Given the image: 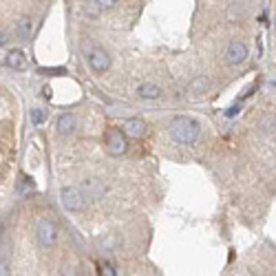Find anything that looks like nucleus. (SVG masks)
<instances>
[{
    "label": "nucleus",
    "instance_id": "1",
    "mask_svg": "<svg viewBox=\"0 0 276 276\" xmlns=\"http://www.w3.org/2000/svg\"><path fill=\"white\" fill-rule=\"evenodd\" d=\"M199 131H201L199 122L192 117H183L181 115V117H175L170 122V137L179 144H186V146L194 144L199 137Z\"/></svg>",
    "mask_w": 276,
    "mask_h": 276
},
{
    "label": "nucleus",
    "instance_id": "2",
    "mask_svg": "<svg viewBox=\"0 0 276 276\" xmlns=\"http://www.w3.org/2000/svg\"><path fill=\"white\" fill-rule=\"evenodd\" d=\"M35 236H38V243L42 250L53 248L55 241H58V225L51 217H42L35 225Z\"/></svg>",
    "mask_w": 276,
    "mask_h": 276
},
{
    "label": "nucleus",
    "instance_id": "3",
    "mask_svg": "<svg viewBox=\"0 0 276 276\" xmlns=\"http://www.w3.org/2000/svg\"><path fill=\"white\" fill-rule=\"evenodd\" d=\"M60 199H62V206L66 208L69 212H80L84 208V194L82 190L75 188V186H66L60 190Z\"/></svg>",
    "mask_w": 276,
    "mask_h": 276
},
{
    "label": "nucleus",
    "instance_id": "4",
    "mask_svg": "<svg viewBox=\"0 0 276 276\" xmlns=\"http://www.w3.org/2000/svg\"><path fill=\"white\" fill-rule=\"evenodd\" d=\"M104 146L110 155H124L128 144H126V135L120 131V128H108L106 135H104Z\"/></svg>",
    "mask_w": 276,
    "mask_h": 276
},
{
    "label": "nucleus",
    "instance_id": "5",
    "mask_svg": "<svg viewBox=\"0 0 276 276\" xmlns=\"http://www.w3.org/2000/svg\"><path fill=\"white\" fill-rule=\"evenodd\" d=\"M80 190H82V194H84V199L87 201H100V199H104V194H106V183H104L102 179L91 177V179L82 181Z\"/></svg>",
    "mask_w": 276,
    "mask_h": 276
},
{
    "label": "nucleus",
    "instance_id": "6",
    "mask_svg": "<svg viewBox=\"0 0 276 276\" xmlns=\"http://www.w3.org/2000/svg\"><path fill=\"white\" fill-rule=\"evenodd\" d=\"M245 58H248V45H245L243 40H232L228 45V49H225V53H223L225 64H230V66L241 64Z\"/></svg>",
    "mask_w": 276,
    "mask_h": 276
},
{
    "label": "nucleus",
    "instance_id": "7",
    "mask_svg": "<svg viewBox=\"0 0 276 276\" xmlns=\"http://www.w3.org/2000/svg\"><path fill=\"white\" fill-rule=\"evenodd\" d=\"M89 64L93 66L97 73H104V71L110 69V58H108V53L104 51V49L95 47V49H91L89 51Z\"/></svg>",
    "mask_w": 276,
    "mask_h": 276
},
{
    "label": "nucleus",
    "instance_id": "8",
    "mask_svg": "<svg viewBox=\"0 0 276 276\" xmlns=\"http://www.w3.org/2000/svg\"><path fill=\"white\" fill-rule=\"evenodd\" d=\"M124 131L128 137H133V139H139V137H144L146 131H148V126H146V122L144 120H139V117H135V120H128L126 124H124Z\"/></svg>",
    "mask_w": 276,
    "mask_h": 276
},
{
    "label": "nucleus",
    "instance_id": "9",
    "mask_svg": "<svg viewBox=\"0 0 276 276\" xmlns=\"http://www.w3.org/2000/svg\"><path fill=\"white\" fill-rule=\"evenodd\" d=\"M7 64L16 71H24L27 69V55H24V51H20V49H11L7 55Z\"/></svg>",
    "mask_w": 276,
    "mask_h": 276
},
{
    "label": "nucleus",
    "instance_id": "10",
    "mask_svg": "<svg viewBox=\"0 0 276 276\" xmlns=\"http://www.w3.org/2000/svg\"><path fill=\"white\" fill-rule=\"evenodd\" d=\"M75 126H77V117L73 113H64V115H60L58 117V133L60 135H69L75 131Z\"/></svg>",
    "mask_w": 276,
    "mask_h": 276
},
{
    "label": "nucleus",
    "instance_id": "11",
    "mask_svg": "<svg viewBox=\"0 0 276 276\" xmlns=\"http://www.w3.org/2000/svg\"><path fill=\"white\" fill-rule=\"evenodd\" d=\"M137 95L142 97V100H157V97L162 95V89L152 82H142L137 87Z\"/></svg>",
    "mask_w": 276,
    "mask_h": 276
},
{
    "label": "nucleus",
    "instance_id": "12",
    "mask_svg": "<svg viewBox=\"0 0 276 276\" xmlns=\"http://www.w3.org/2000/svg\"><path fill=\"white\" fill-rule=\"evenodd\" d=\"M102 5H100V0H84V7H82V11L87 14L89 18H100V14H102Z\"/></svg>",
    "mask_w": 276,
    "mask_h": 276
},
{
    "label": "nucleus",
    "instance_id": "13",
    "mask_svg": "<svg viewBox=\"0 0 276 276\" xmlns=\"http://www.w3.org/2000/svg\"><path fill=\"white\" fill-rule=\"evenodd\" d=\"M31 29H33V22L29 20V18H22V20L16 24V33H18V38H20V40H27L29 35H31Z\"/></svg>",
    "mask_w": 276,
    "mask_h": 276
},
{
    "label": "nucleus",
    "instance_id": "14",
    "mask_svg": "<svg viewBox=\"0 0 276 276\" xmlns=\"http://www.w3.org/2000/svg\"><path fill=\"white\" fill-rule=\"evenodd\" d=\"M245 16V7L243 3H232L230 9H228V18H232V20H239V18Z\"/></svg>",
    "mask_w": 276,
    "mask_h": 276
},
{
    "label": "nucleus",
    "instance_id": "15",
    "mask_svg": "<svg viewBox=\"0 0 276 276\" xmlns=\"http://www.w3.org/2000/svg\"><path fill=\"white\" fill-rule=\"evenodd\" d=\"M206 89H208V84H206V77H197V80H194V82H192V84H190V87H188V91H190V93H194V95H201V93H204Z\"/></svg>",
    "mask_w": 276,
    "mask_h": 276
},
{
    "label": "nucleus",
    "instance_id": "16",
    "mask_svg": "<svg viewBox=\"0 0 276 276\" xmlns=\"http://www.w3.org/2000/svg\"><path fill=\"white\" fill-rule=\"evenodd\" d=\"M97 269H100V274H104V276L117 274V272H115V267L110 265V263H106V261H100V263H97Z\"/></svg>",
    "mask_w": 276,
    "mask_h": 276
},
{
    "label": "nucleus",
    "instance_id": "17",
    "mask_svg": "<svg viewBox=\"0 0 276 276\" xmlns=\"http://www.w3.org/2000/svg\"><path fill=\"white\" fill-rule=\"evenodd\" d=\"M45 120H47L45 110H40V108H33V110H31V122H33V124H38V126H40Z\"/></svg>",
    "mask_w": 276,
    "mask_h": 276
},
{
    "label": "nucleus",
    "instance_id": "18",
    "mask_svg": "<svg viewBox=\"0 0 276 276\" xmlns=\"http://www.w3.org/2000/svg\"><path fill=\"white\" fill-rule=\"evenodd\" d=\"M272 128H274V122L272 120H263L261 122V131L263 133H272Z\"/></svg>",
    "mask_w": 276,
    "mask_h": 276
},
{
    "label": "nucleus",
    "instance_id": "19",
    "mask_svg": "<svg viewBox=\"0 0 276 276\" xmlns=\"http://www.w3.org/2000/svg\"><path fill=\"white\" fill-rule=\"evenodd\" d=\"M40 73H47V75H60V73H64V69H40Z\"/></svg>",
    "mask_w": 276,
    "mask_h": 276
},
{
    "label": "nucleus",
    "instance_id": "20",
    "mask_svg": "<svg viewBox=\"0 0 276 276\" xmlns=\"http://www.w3.org/2000/svg\"><path fill=\"white\" fill-rule=\"evenodd\" d=\"M51 87H42V97H45V100H51Z\"/></svg>",
    "mask_w": 276,
    "mask_h": 276
},
{
    "label": "nucleus",
    "instance_id": "21",
    "mask_svg": "<svg viewBox=\"0 0 276 276\" xmlns=\"http://www.w3.org/2000/svg\"><path fill=\"white\" fill-rule=\"evenodd\" d=\"M115 3H117V0H100V5H102V7H104V9L113 7V5H115Z\"/></svg>",
    "mask_w": 276,
    "mask_h": 276
},
{
    "label": "nucleus",
    "instance_id": "22",
    "mask_svg": "<svg viewBox=\"0 0 276 276\" xmlns=\"http://www.w3.org/2000/svg\"><path fill=\"white\" fill-rule=\"evenodd\" d=\"M0 274H7V261L0 259Z\"/></svg>",
    "mask_w": 276,
    "mask_h": 276
},
{
    "label": "nucleus",
    "instance_id": "23",
    "mask_svg": "<svg viewBox=\"0 0 276 276\" xmlns=\"http://www.w3.org/2000/svg\"><path fill=\"white\" fill-rule=\"evenodd\" d=\"M3 45H5V33L0 31V47H3Z\"/></svg>",
    "mask_w": 276,
    "mask_h": 276
},
{
    "label": "nucleus",
    "instance_id": "24",
    "mask_svg": "<svg viewBox=\"0 0 276 276\" xmlns=\"http://www.w3.org/2000/svg\"><path fill=\"white\" fill-rule=\"evenodd\" d=\"M274 31H276V18H274Z\"/></svg>",
    "mask_w": 276,
    "mask_h": 276
}]
</instances>
